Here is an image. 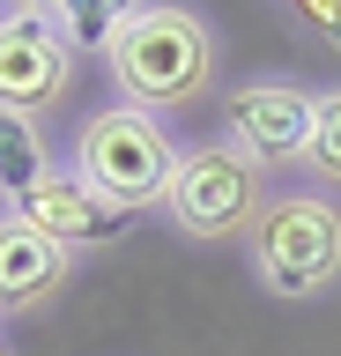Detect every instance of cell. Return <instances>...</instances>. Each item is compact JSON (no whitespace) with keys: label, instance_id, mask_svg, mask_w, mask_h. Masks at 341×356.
<instances>
[{"label":"cell","instance_id":"4","mask_svg":"<svg viewBox=\"0 0 341 356\" xmlns=\"http://www.w3.org/2000/svg\"><path fill=\"white\" fill-rule=\"evenodd\" d=\"M260 208H267V163H260V156H245L230 134L185 141L178 178H171V193H163V216H171L178 238H193V245L245 238Z\"/></svg>","mask_w":341,"mask_h":356},{"label":"cell","instance_id":"1","mask_svg":"<svg viewBox=\"0 0 341 356\" xmlns=\"http://www.w3.org/2000/svg\"><path fill=\"white\" fill-rule=\"evenodd\" d=\"M104 74H112L119 104L134 111H185L215 89V30H208L201 8L185 0H149L126 30L104 52Z\"/></svg>","mask_w":341,"mask_h":356},{"label":"cell","instance_id":"6","mask_svg":"<svg viewBox=\"0 0 341 356\" xmlns=\"http://www.w3.org/2000/svg\"><path fill=\"white\" fill-rule=\"evenodd\" d=\"M74 67H82V52L60 38V22H52V15L0 8V104H8V111L45 119L52 104H67Z\"/></svg>","mask_w":341,"mask_h":356},{"label":"cell","instance_id":"11","mask_svg":"<svg viewBox=\"0 0 341 356\" xmlns=\"http://www.w3.org/2000/svg\"><path fill=\"white\" fill-rule=\"evenodd\" d=\"M297 171H312L319 186L341 193V89H319V111H312V149Z\"/></svg>","mask_w":341,"mask_h":356},{"label":"cell","instance_id":"7","mask_svg":"<svg viewBox=\"0 0 341 356\" xmlns=\"http://www.w3.org/2000/svg\"><path fill=\"white\" fill-rule=\"evenodd\" d=\"M0 216H23L30 230H45L52 245H67L74 260H97V252H112V245L134 230V216H126V208H112L97 186H82L67 163H60L52 178H38V186H30L15 208H0Z\"/></svg>","mask_w":341,"mask_h":356},{"label":"cell","instance_id":"8","mask_svg":"<svg viewBox=\"0 0 341 356\" xmlns=\"http://www.w3.org/2000/svg\"><path fill=\"white\" fill-rule=\"evenodd\" d=\"M74 252L52 245L45 230H30L23 216H0V319H38L67 297L74 282Z\"/></svg>","mask_w":341,"mask_h":356},{"label":"cell","instance_id":"2","mask_svg":"<svg viewBox=\"0 0 341 356\" xmlns=\"http://www.w3.org/2000/svg\"><path fill=\"white\" fill-rule=\"evenodd\" d=\"M245 267L274 305H319L341 289V200L319 186L267 193L245 230Z\"/></svg>","mask_w":341,"mask_h":356},{"label":"cell","instance_id":"9","mask_svg":"<svg viewBox=\"0 0 341 356\" xmlns=\"http://www.w3.org/2000/svg\"><path fill=\"white\" fill-rule=\"evenodd\" d=\"M52 141H45V119H30V111H8L0 104V208H15V200L52 178Z\"/></svg>","mask_w":341,"mask_h":356},{"label":"cell","instance_id":"14","mask_svg":"<svg viewBox=\"0 0 341 356\" xmlns=\"http://www.w3.org/2000/svg\"><path fill=\"white\" fill-rule=\"evenodd\" d=\"M0 356H15V349H8V341H0Z\"/></svg>","mask_w":341,"mask_h":356},{"label":"cell","instance_id":"13","mask_svg":"<svg viewBox=\"0 0 341 356\" xmlns=\"http://www.w3.org/2000/svg\"><path fill=\"white\" fill-rule=\"evenodd\" d=\"M0 8H23V15H52L60 0H0Z\"/></svg>","mask_w":341,"mask_h":356},{"label":"cell","instance_id":"3","mask_svg":"<svg viewBox=\"0 0 341 356\" xmlns=\"http://www.w3.org/2000/svg\"><path fill=\"white\" fill-rule=\"evenodd\" d=\"M67 156H74L67 171L82 178V186H97V193L112 200V208L141 216V208H163L171 178H178L185 141L163 127L156 111H134V104H97L90 119L74 127Z\"/></svg>","mask_w":341,"mask_h":356},{"label":"cell","instance_id":"5","mask_svg":"<svg viewBox=\"0 0 341 356\" xmlns=\"http://www.w3.org/2000/svg\"><path fill=\"white\" fill-rule=\"evenodd\" d=\"M312 111H319V89H304L297 74H252L223 97V134L274 171V163H304Z\"/></svg>","mask_w":341,"mask_h":356},{"label":"cell","instance_id":"12","mask_svg":"<svg viewBox=\"0 0 341 356\" xmlns=\"http://www.w3.org/2000/svg\"><path fill=\"white\" fill-rule=\"evenodd\" d=\"M274 8L297 38H319L326 52H341V0H274Z\"/></svg>","mask_w":341,"mask_h":356},{"label":"cell","instance_id":"10","mask_svg":"<svg viewBox=\"0 0 341 356\" xmlns=\"http://www.w3.org/2000/svg\"><path fill=\"white\" fill-rule=\"evenodd\" d=\"M141 8H149V0H60V8H52V22H60V38H67L74 52H97V60H104V52H112V38L141 15Z\"/></svg>","mask_w":341,"mask_h":356}]
</instances>
